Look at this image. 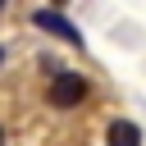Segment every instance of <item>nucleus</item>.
I'll use <instances>...</instances> for the list:
<instances>
[{
  "instance_id": "nucleus-5",
  "label": "nucleus",
  "mask_w": 146,
  "mask_h": 146,
  "mask_svg": "<svg viewBox=\"0 0 146 146\" xmlns=\"http://www.w3.org/2000/svg\"><path fill=\"white\" fill-rule=\"evenodd\" d=\"M0 64H5V46H0Z\"/></svg>"
},
{
  "instance_id": "nucleus-3",
  "label": "nucleus",
  "mask_w": 146,
  "mask_h": 146,
  "mask_svg": "<svg viewBox=\"0 0 146 146\" xmlns=\"http://www.w3.org/2000/svg\"><path fill=\"white\" fill-rule=\"evenodd\" d=\"M105 146H141V128H137L132 119H110Z\"/></svg>"
},
{
  "instance_id": "nucleus-6",
  "label": "nucleus",
  "mask_w": 146,
  "mask_h": 146,
  "mask_svg": "<svg viewBox=\"0 0 146 146\" xmlns=\"http://www.w3.org/2000/svg\"><path fill=\"white\" fill-rule=\"evenodd\" d=\"M0 14H5V0H0Z\"/></svg>"
},
{
  "instance_id": "nucleus-1",
  "label": "nucleus",
  "mask_w": 146,
  "mask_h": 146,
  "mask_svg": "<svg viewBox=\"0 0 146 146\" xmlns=\"http://www.w3.org/2000/svg\"><path fill=\"white\" fill-rule=\"evenodd\" d=\"M87 73H78V68H55L50 73V87H46V100L55 105V110H78L82 100H87Z\"/></svg>"
},
{
  "instance_id": "nucleus-4",
  "label": "nucleus",
  "mask_w": 146,
  "mask_h": 146,
  "mask_svg": "<svg viewBox=\"0 0 146 146\" xmlns=\"http://www.w3.org/2000/svg\"><path fill=\"white\" fill-rule=\"evenodd\" d=\"M0 146H9V137H5V128H0Z\"/></svg>"
},
{
  "instance_id": "nucleus-2",
  "label": "nucleus",
  "mask_w": 146,
  "mask_h": 146,
  "mask_svg": "<svg viewBox=\"0 0 146 146\" xmlns=\"http://www.w3.org/2000/svg\"><path fill=\"white\" fill-rule=\"evenodd\" d=\"M32 23H36L41 32H55L59 41H68V46H78V50H82V32H78L59 9H32Z\"/></svg>"
}]
</instances>
